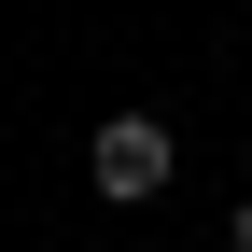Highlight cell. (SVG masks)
Returning a JSON list of instances; mask_svg holds the SVG:
<instances>
[{
    "label": "cell",
    "instance_id": "1",
    "mask_svg": "<svg viewBox=\"0 0 252 252\" xmlns=\"http://www.w3.org/2000/svg\"><path fill=\"white\" fill-rule=\"evenodd\" d=\"M168 168H182V154H168V126H154V112H112L98 140H84V182H98V196H126V210L168 196Z\"/></svg>",
    "mask_w": 252,
    "mask_h": 252
},
{
    "label": "cell",
    "instance_id": "2",
    "mask_svg": "<svg viewBox=\"0 0 252 252\" xmlns=\"http://www.w3.org/2000/svg\"><path fill=\"white\" fill-rule=\"evenodd\" d=\"M238 252H252V196H238Z\"/></svg>",
    "mask_w": 252,
    "mask_h": 252
}]
</instances>
